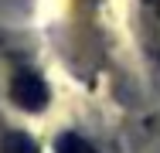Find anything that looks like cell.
<instances>
[{"instance_id": "3957f363", "label": "cell", "mask_w": 160, "mask_h": 153, "mask_svg": "<svg viewBox=\"0 0 160 153\" xmlns=\"http://www.w3.org/2000/svg\"><path fill=\"white\" fill-rule=\"evenodd\" d=\"M55 153H96V150H92V143H89V140H82L78 133H62V136H58Z\"/></svg>"}, {"instance_id": "7a4b0ae2", "label": "cell", "mask_w": 160, "mask_h": 153, "mask_svg": "<svg viewBox=\"0 0 160 153\" xmlns=\"http://www.w3.org/2000/svg\"><path fill=\"white\" fill-rule=\"evenodd\" d=\"M140 17H143V31L150 44L160 48V0H140Z\"/></svg>"}, {"instance_id": "6da1fadb", "label": "cell", "mask_w": 160, "mask_h": 153, "mask_svg": "<svg viewBox=\"0 0 160 153\" xmlns=\"http://www.w3.org/2000/svg\"><path fill=\"white\" fill-rule=\"evenodd\" d=\"M10 99L17 109L24 112H38L48 106V85L41 82V75L31 72V68H21L14 78H10Z\"/></svg>"}, {"instance_id": "277c9868", "label": "cell", "mask_w": 160, "mask_h": 153, "mask_svg": "<svg viewBox=\"0 0 160 153\" xmlns=\"http://www.w3.org/2000/svg\"><path fill=\"white\" fill-rule=\"evenodd\" d=\"M3 153H34V140L24 133H10L3 140Z\"/></svg>"}]
</instances>
